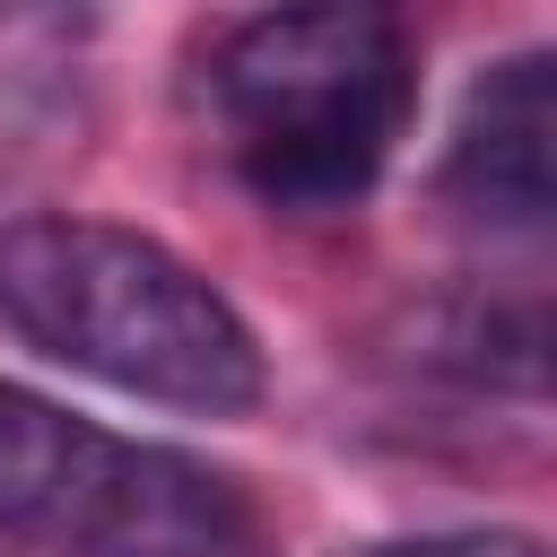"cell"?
<instances>
[{
    "label": "cell",
    "mask_w": 557,
    "mask_h": 557,
    "mask_svg": "<svg viewBox=\"0 0 557 557\" xmlns=\"http://www.w3.org/2000/svg\"><path fill=\"white\" fill-rule=\"evenodd\" d=\"M96 44V0H0V96H61Z\"/></svg>",
    "instance_id": "5"
},
{
    "label": "cell",
    "mask_w": 557,
    "mask_h": 557,
    "mask_svg": "<svg viewBox=\"0 0 557 557\" xmlns=\"http://www.w3.org/2000/svg\"><path fill=\"white\" fill-rule=\"evenodd\" d=\"M548 70H557L548 52H513L461 96L435 191H444V209H461L487 235H548V218H557V148H548L557 78Z\"/></svg>",
    "instance_id": "4"
},
{
    "label": "cell",
    "mask_w": 557,
    "mask_h": 557,
    "mask_svg": "<svg viewBox=\"0 0 557 557\" xmlns=\"http://www.w3.org/2000/svg\"><path fill=\"white\" fill-rule=\"evenodd\" d=\"M0 322L131 400L235 418L261 400L252 322L157 235L113 218H17L0 235Z\"/></svg>",
    "instance_id": "1"
},
{
    "label": "cell",
    "mask_w": 557,
    "mask_h": 557,
    "mask_svg": "<svg viewBox=\"0 0 557 557\" xmlns=\"http://www.w3.org/2000/svg\"><path fill=\"white\" fill-rule=\"evenodd\" d=\"M374 557H548L531 531H426V540H392Z\"/></svg>",
    "instance_id": "6"
},
{
    "label": "cell",
    "mask_w": 557,
    "mask_h": 557,
    "mask_svg": "<svg viewBox=\"0 0 557 557\" xmlns=\"http://www.w3.org/2000/svg\"><path fill=\"white\" fill-rule=\"evenodd\" d=\"M0 540L61 557H252L235 479L0 383Z\"/></svg>",
    "instance_id": "3"
},
{
    "label": "cell",
    "mask_w": 557,
    "mask_h": 557,
    "mask_svg": "<svg viewBox=\"0 0 557 557\" xmlns=\"http://www.w3.org/2000/svg\"><path fill=\"white\" fill-rule=\"evenodd\" d=\"M418 104V44L383 0H287L209 52L226 165L270 209H348Z\"/></svg>",
    "instance_id": "2"
}]
</instances>
